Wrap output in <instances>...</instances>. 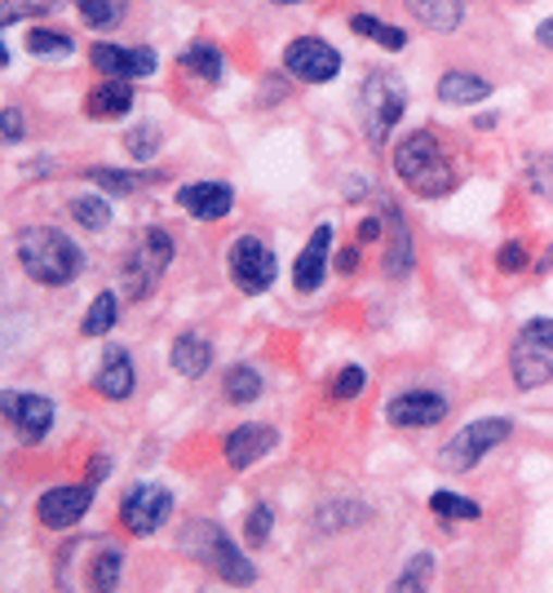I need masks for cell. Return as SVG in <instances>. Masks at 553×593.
<instances>
[{
  "label": "cell",
  "mask_w": 553,
  "mask_h": 593,
  "mask_svg": "<svg viewBox=\"0 0 553 593\" xmlns=\"http://www.w3.org/2000/svg\"><path fill=\"white\" fill-rule=\"evenodd\" d=\"M124 554L107 536H81L66 541L53 558V580L58 593H115L120 584Z\"/></svg>",
  "instance_id": "6da1fadb"
},
{
  "label": "cell",
  "mask_w": 553,
  "mask_h": 593,
  "mask_svg": "<svg viewBox=\"0 0 553 593\" xmlns=\"http://www.w3.org/2000/svg\"><path fill=\"white\" fill-rule=\"evenodd\" d=\"M394 173L398 182L411 190V195H421V200H439V195H447L456 186V169L452 160L443 156L439 138L426 134V128H417V134H407L394 151Z\"/></svg>",
  "instance_id": "7a4b0ae2"
},
{
  "label": "cell",
  "mask_w": 553,
  "mask_h": 593,
  "mask_svg": "<svg viewBox=\"0 0 553 593\" xmlns=\"http://www.w3.org/2000/svg\"><path fill=\"white\" fill-rule=\"evenodd\" d=\"M19 261H23V271L45 288L72 284L81 275V267H85L81 248L53 226H27L19 235Z\"/></svg>",
  "instance_id": "3957f363"
},
{
  "label": "cell",
  "mask_w": 553,
  "mask_h": 593,
  "mask_svg": "<svg viewBox=\"0 0 553 593\" xmlns=\"http://www.w3.org/2000/svg\"><path fill=\"white\" fill-rule=\"evenodd\" d=\"M182 549L195 558V563H204L218 580H226V584H253L257 580V567L226 541V532L222 527H213V522H191L186 532H182Z\"/></svg>",
  "instance_id": "277c9868"
},
{
  "label": "cell",
  "mask_w": 553,
  "mask_h": 593,
  "mask_svg": "<svg viewBox=\"0 0 553 593\" xmlns=\"http://www.w3.org/2000/svg\"><path fill=\"white\" fill-rule=\"evenodd\" d=\"M364 134L372 147H385V138L394 134V124L403 120V107H407V94H403V81L390 76V72H372L364 81Z\"/></svg>",
  "instance_id": "5b68a950"
},
{
  "label": "cell",
  "mask_w": 553,
  "mask_h": 593,
  "mask_svg": "<svg viewBox=\"0 0 553 593\" xmlns=\"http://www.w3.org/2000/svg\"><path fill=\"white\" fill-rule=\"evenodd\" d=\"M169 261H173V239H169V231L151 226V231L143 235V244H137V248L124 257V293H128V297H151L156 284H160L164 271H169Z\"/></svg>",
  "instance_id": "8992f818"
},
{
  "label": "cell",
  "mask_w": 553,
  "mask_h": 593,
  "mask_svg": "<svg viewBox=\"0 0 553 593\" xmlns=\"http://www.w3.org/2000/svg\"><path fill=\"white\" fill-rule=\"evenodd\" d=\"M514 434V425L505 417H482V421H469L465 430H456V438L443 447V466L447 470H474L482 456L496 452L505 438Z\"/></svg>",
  "instance_id": "52a82bcc"
},
{
  "label": "cell",
  "mask_w": 553,
  "mask_h": 593,
  "mask_svg": "<svg viewBox=\"0 0 553 593\" xmlns=\"http://www.w3.org/2000/svg\"><path fill=\"white\" fill-rule=\"evenodd\" d=\"M226 261H231L235 288L248 293V297H261V293L274 284V275H280V267H274V252H270L257 235H239V239L231 244Z\"/></svg>",
  "instance_id": "ba28073f"
},
{
  "label": "cell",
  "mask_w": 553,
  "mask_h": 593,
  "mask_svg": "<svg viewBox=\"0 0 553 593\" xmlns=\"http://www.w3.org/2000/svg\"><path fill=\"white\" fill-rule=\"evenodd\" d=\"M284 72L306 85H328L341 72V53L319 36H297L284 45Z\"/></svg>",
  "instance_id": "9c48e42d"
},
{
  "label": "cell",
  "mask_w": 553,
  "mask_h": 593,
  "mask_svg": "<svg viewBox=\"0 0 553 593\" xmlns=\"http://www.w3.org/2000/svg\"><path fill=\"white\" fill-rule=\"evenodd\" d=\"M89 62H94V72L102 81H143L160 67V58L156 49L147 45H111V40H98L89 49Z\"/></svg>",
  "instance_id": "30bf717a"
},
{
  "label": "cell",
  "mask_w": 553,
  "mask_h": 593,
  "mask_svg": "<svg viewBox=\"0 0 553 593\" xmlns=\"http://www.w3.org/2000/svg\"><path fill=\"white\" fill-rule=\"evenodd\" d=\"M169 509H173V496L164 487H156V483H143V487H133L124 496L120 522H124L128 536H151V532H160V527H164Z\"/></svg>",
  "instance_id": "8fae6325"
},
{
  "label": "cell",
  "mask_w": 553,
  "mask_h": 593,
  "mask_svg": "<svg viewBox=\"0 0 553 593\" xmlns=\"http://www.w3.org/2000/svg\"><path fill=\"white\" fill-rule=\"evenodd\" d=\"M385 417L394 425H403V430H430V425H439L447 417V399L434 394V390H407V394H394Z\"/></svg>",
  "instance_id": "7c38bea8"
},
{
  "label": "cell",
  "mask_w": 553,
  "mask_h": 593,
  "mask_svg": "<svg viewBox=\"0 0 553 593\" xmlns=\"http://www.w3.org/2000/svg\"><path fill=\"white\" fill-rule=\"evenodd\" d=\"M177 209L199 222H222L235 209V190L226 182H191L177 190Z\"/></svg>",
  "instance_id": "4fadbf2b"
},
{
  "label": "cell",
  "mask_w": 553,
  "mask_h": 593,
  "mask_svg": "<svg viewBox=\"0 0 553 593\" xmlns=\"http://www.w3.org/2000/svg\"><path fill=\"white\" fill-rule=\"evenodd\" d=\"M5 417L19 425L23 443H40L53 425V404L45 399V394H19V390H5Z\"/></svg>",
  "instance_id": "5bb4252c"
},
{
  "label": "cell",
  "mask_w": 553,
  "mask_h": 593,
  "mask_svg": "<svg viewBox=\"0 0 553 593\" xmlns=\"http://www.w3.org/2000/svg\"><path fill=\"white\" fill-rule=\"evenodd\" d=\"M94 505V492L89 487H53L40 496L36 514L45 527H53V532H66V527H76Z\"/></svg>",
  "instance_id": "9a60e30c"
},
{
  "label": "cell",
  "mask_w": 553,
  "mask_h": 593,
  "mask_svg": "<svg viewBox=\"0 0 553 593\" xmlns=\"http://www.w3.org/2000/svg\"><path fill=\"white\" fill-rule=\"evenodd\" d=\"M328 248H332V226L323 222V226H315V235L306 239L302 257L293 261V288L297 293H315L323 284V275H328Z\"/></svg>",
  "instance_id": "2e32d148"
},
{
  "label": "cell",
  "mask_w": 553,
  "mask_h": 593,
  "mask_svg": "<svg viewBox=\"0 0 553 593\" xmlns=\"http://www.w3.org/2000/svg\"><path fill=\"white\" fill-rule=\"evenodd\" d=\"M509 372H514V385H518V390H540V385L553 381V355H549L540 342L523 337V342H514V350H509Z\"/></svg>",
  "instance_id": "e0dca14e"
},
{
  "label": "cell",
  "mask_w": 553,
  "mask_h": 593,
  "mask_svg": "<svg viewBox=\"0 0 553 593\" xmlns=\"http://www.w3.org/2000/svg\"><path fill=\"white\" fill-rule=\"evenodd\" d=\"M274 434L270 425H239V430H231V438H226V466L231 470H248V466H257V460L274 447Z\"/></svg>",
  "instance_id": "ac0fdd59"
},
{
  "label": "cell",
  "mask_w": 553,
  "mask_h": 593,
  "mask_svg": "<svg viewBox=\"0 0 553 593\" xmlns=\"http://www.w3.org/2000/svg\"><path fill=\"white\" fill-rule=\"evenodd\" d=\"M169 363H173V372H177V376L199 381L204 372L213 368V346H209V337H199V333H182V337L173 342V350H169Z\"/></svg>",
  "instance_id": "d6986e66"
},
{
  "label": "cell",
  "mask_w": 553,
  "mask_h": 593,
  "mask_svg": "<svg viewBox=\"0 0 553 593\" xmlns=\"http://www.w3.org/2000/svg\"><path fill=\"white\" fill-rule=\"evenodd\" d=\"M128 111H133V85L128 81H102L85 98V115L89 120H124Z\"/></svg>",
  "instance_id": "ffe728a7"
},
{
  "label": "cell",
  "mask_w": 553,
  "mask_h": 593,
  "mask_svg": "<svg viewBox=\"0 0 553 593\" xmlns=\"http://www.w3.org/2000/svg\"><path fill=\"white\" fill-rule=\"evenodd\" d=\"M403 5L430 32H456L465 23V0H403Z\"/></svg>",
  "instance_id": "44dd1931"
},
{
  "label": "cell",
  "mask_w": 553,
  "mask_h": 593,
  "mask_svg": "<svg viewBox=\"0 0 553 593\" xmlns=\"http://www.w3.org/2000/svg\"><path fill=\"white\" fill-rule=\"evenodd\" d=\"M98 394L102 399H128L133 394V359H128V350H111L107 359H102V368H98Z\"/></svg>",
  "instance_id": "7402d4cb"
},
{
  "label": "cell",
  "mask_w": 553,
  "mask_h": 593,
  "mask_svg": "<svg viewBox=\"0 0 553 593\" xmlns=\"http://www.w3.org/2000/svg\"><path fill=\"white\" fill-rule=\"evenodd\" d=\"M439 98H443L447 107H474V102H482V98H492V81H482V76H474V72H447V76L439 81Z\"/></svg>",
  "instance_id": "603a6c76"
},
{
  "label": "cell",
  "mask_w": 553,
  "mask_h": 593,
  "mask_svg": "<svg viewBox=\"0 0 553 593\" xmlns=\"http://www.w3.org/2000/svg\"><path fill=\"white\" fill-rule=\"evenodd\" d=\"M177 67L213 85V81H222V67H226V62H222V49H218V45L195 40V45H186V49L177 53Z\"/></svg>",
  "instance_id": "cb8c5ba5"
},
{
  "label": "cell",
  "mask_w": 553,
  "mask_h": 593,
  "mask_svg": "<svg viewBox=\"0 0 553 593\" xmlns=\"http://www.w3.org/2000/svg\"><path fill=\"white\" fill-rule=\"evenodd\" d=\"M385 275L390 280H407L411 275V231L403 222V213L390 209V257H385Z\"/></svg>",
  "instance_id": "d4e9b609"
},
{
  "label": "cell",
  "mask_w": 553,
  "mask_h": 593,
  "mask_svg": "<svg viewBox=\"0 0 553 593\" xmlns=\"http://www.w3.org/2000/svg\"><path fill=\"white\" fill-rule=\"evenodd\" d=\"M115 319H120V297H115V288H102L98 297H94V306L85 310V337H102V333H111L115 328Z\"/></svg>",
  "instance_id": "484cf974"
},
{
  "label": "cell",
  "mask_w": 553,
  "mask_h": 593,
  "mask_svg": "<svg viewBox=\"0 0 553 593\" xmlns=\"http://www.w3.org/2000/svg\"><path fill=\"white\" fill-rule=\"evenodd\" d=\"M364 518H368V505H359V501H332V505H319L315 527H319V532H341V527H355Z\"/></svg>",
  "instance_id": "4316f807"
},
{
  "label": "cell",
  "mask_w": 553,
  "mask_h": 593,
  "mask_svg": "<svg viewBox=\"0 0 553 593\" xmlns=\"http://www.w3.org/2000/svg\"><path fill=\"white\" fill-rule=\"evenodd\" d=\"M85 177L98 182V186H107V190H115V195H133V190L160 182V173H124V169H89Z\"/></svg>",
  "instance_id": "83f0119b"
},
{
  "label": "cell",
  "mask_w": 553,
  "mask_h": 593,
  "mask_svg": "<svg viewBox=\"0 0 553 593\" xmlns=\"http://www.w3.org/2000/svg\"><path fill=\"white\" fill-rule=\"evenodd\" d=\"M351 32H355V36H368V40H377L381 49H403V45H407V32H403V27H390V23H381L377 14H355V18H351Z\"/></svg>",
  "instance_id": "f1b7e54d"
},
{
  "label": "cell",
  "mask_w": 553,
  "mask_h": 593,
  "mask_svg": "<svg viewBox=\"0 0 553 593\" xmlns=\"http://www.w3.org/2000/svg\"><path fill=\"white\" fill-rule=\"evenodd\" d=\"M430 580H434V554H417L398 571V580L390 584V593H426Z\"/></svg>",
  "instance_id": "f546056e"
},
{
  "label": "cell",
  "mask_w": 553,
  "mask_h": 593,
  "mask_svg": "<svg viewBox=\"0 0 553 593\" xmlns=\"http://www.w3.org/2000/svg\"><path fill=\"white\" fill-rule=\"evenodd\" d=\"M124 14H128V0H81V23L94 32L115 27Z\"/></svg>",
  "instance_id": "4dcf8cb0"
},
{
  "label": "cell",
  "mask_w": 553,
  "mask_h": 593,
  "mask_svg": "<svg viewBox=\"0 0 553 593\" xmlns=\"http://www.w3.org/2000/svg\"><path fill=\"white\" fill-rule=\"evenodd\" d=\"M257 394H261V372L257 368L239 363V368L226 372V399L231 404H257Z\"/></svg>",
  "instance_id": "1f68e13d"
},
{
  "label": "cell",
  "mask_w": 553,
  "mask_h": 593,
  "mask_svg": "<svg viewBox=\"0 0 553 593\" xmlns=\"http://www.w3.org/2000/svg\"><path fill=\"white\" fill-rule=\"evenodd\" d=\"M72 218H76L85 231H107L111 209H107V200H98V195H76V200H72Z\"/></svg>",
  "instance_id": "d6a6232c"
},
{
  "label": "cell",
  "mask_w": 553,
  "mask_h": 593,
  "mask_svg": "<svg viewBox=\"0 0 553 593\" xmlns=\"http://www.w3.org/2000/svg\"><path fill=\"white\" fill-rule=\"evenodd\" d=\"M27 49H32V53H72L76 45H72V36H66V32L32 27V32H27Z\"/></svg>",
  "instance_id": "836d02e7"
},
{
  "label": "cell",
  "mask_w": 553,
  "mask_h": 593,
  "mask_svg": "<svg viewBox=\"0 0 553 593\" xmlns=\"http://www.w3.org/2000/svg\"><path fill=\"white\" fill-rule=\"evenodd\" d=\"M430 509H434L439 518H478V514H482L469 496H456V492H434V496H430Z\"/></svg>",
  "instance_id": "e575fe53"
},
{
  "label": "cell",
  "mask_w": 553,
  "mask_h": 593,
  "mask_svg": "<svg viewBox=\"0 0 553 593\" xmlns=\"http://www.w3.org/2000/svg\"><path fill=\"white\" fill-rule=\"evenodd\" d=\"M124 151H128L133 160H151V156L160 151V128H151V124H143V128H128Z\"/></svg>",
  "instance_id": "d590c367"
},
{
  "label": "cell",
  "mask_w": 553,
  "mask_h": 593,
  "mask_svg": "<svg viewBox=\"0 0 553 593\" xmlns=\"http://www.w3.org/2000/svg\"><path fill=\"white\" fill-rule=\"evenodd\" d=\"M270 532H274V509H270V505H253V514H248V522H244L248 545H266Z\"/></svg>",
  "instance_id": "8d00e7d4"
},
{
  "label": "cell",
  "mask_w": 553,
  "mask_h": 593,
  "mask_svg": "<svg viewBox=\"0 0 553 593\" xmlns=\"http://www.w3.org/2000/svg\"><path fill=\"white\" fill-rule=\"evenodd\" d=\"M58 5V0H0V23H19V18H27V14H49Z\"/></svg>",
  "instance_id": "74e56055"
},
{
  "label": "cell",
  "mask_w": 553,
  "mask_h": 593,
  "mask_svg": "<svg viewBox=\"0 0 553 593\" xmlns=\"http://www.w3.org/2000/svg\"><path fill=\"white\" fill-rule=\"evenodd\" d=\"M364 385H368V372H364V368H355V363H351V368H341V376L332 381V399H341V404H345V399H355V394H359Z\"/></svg>",
  "instance_id": "f35d334b"
},
{
  "label": "cell",
  "mask_w": 553,
  "mask_h": 593,
  "mask_svg": "<svg viewBox=\"0 0 553 593\" xmlns=\"http://www.w3.org/2000/svg\"><path fill=\"white\" fill-rule=\"evenodd\" d=\"M496 267H501L505 275H514V271H523V267H527V248H523L518 239H509V244H501V248H496Z\"/></svg>",
  "instance_id": "ab89813d"
},
{
  "label": "cell",
  "mask_w": 553,
  "mask_h": 593,
  "mask_svg": "<svg viewBox=\"0 0 553 593\" xmlns=\"http://www.w3.org/2000/svg\"><path fill=\"white\" fill-rule=\"evenodd\" d=\"M0 138H5V147H10V143H23V111H19V107L0 111Z\"/></svg>",
  "instance_id": "60d3db41"
},
{
  "label": "cell",
  "mask_w": 553,
  "mask_h": 593,
  "mask_svg": "<svg viewBox=\"0 0 553 593\" xmlns=\"http://www.w3.org/2000/svg\"><path fill=\"white\" fill-rule=\"evenodd\" d=\"M523 337H531V342H540L549 355H553V319H531L527 328H523Z\"/></svg>",
  "instance_id": "b9f144b4"
},
{
  "label": "cell",
  "mask_w": 553,
  "mask_h": 593,
  "mask_svg": "<svg viewBox=\"0 0 553 593\" xmlns=\"http://www.w3.org/2000/svg\"><path fill=\"white\" fill-rule=\"evenodd\" d=\"M355 267H359V252H355V248H345V252L336 257V271H341V275H355Z\"/></svg>",
  "instance_id": "7bdbcfd3"
},
{
  "label": "cell",
  "mask_w": 553,
  "mask_h": 593,
  "mask_svg": "<svg viewBox=\"0 0 553 593\" xmlns=\"http://www.w3.org/2000/svg\"><path fill=\"white\" fill-rule=\"evenodd\" d=\"M359 239H364V244L381 239V222H377V218H364V222H359Z\"/></svg>",
  "instance_id": "ee69618b"
},
{
  "label": "cell",
  "mask_w": 553,
  "mask_h": 593,
  "mask_svg": "<svg viewBox=\"0 0 553 593\" xmlns=\"http://www.w3.org/2000/svg\"><path fill=\"white\" fill-rule=\"evenodd\" d=\"M536 45H540V49H553V18H544V23L536 27Z\"/></svg>",
  "instance_id": "f6af8a7d"
},
{
  "label": "cell",
  "mask_w": 553,
  "mask_h": 593,
  "mask_svg": "<svg viewBox=\"0 0 553 593\" xmlns=\"http://www.w3.org/2000/svg\"><path fill=\"white\" fill-rule=\"evenodd\" d=\"M107 479V456H94V466H89V483H102Z\"/></svg>",
  "instance_id": "bcb514c9"
},
{
  "label": "cell",
  "mask_w": 553,
  "mask_h": 593,
  "mask_svg": "<svg viewBox=\"0 0 553 593\" xmlns=\"http://www.w3.org/2000/svg\"><path fill=\"white\" fill-rule=\"evenodd\" d=\"M270 5H302V0H270Z\"/></svg>",
  "instance_id": "7dc6e473"
},
{
  "label": "cell",
  "mask_w": 553,
  "mask_h": 593,
  "mask_svg": "<svg viewBox=\"0 0 553 593\" xmlns=\"http://www.w3.org/2000/svg\"><path fill=\"white\" fill-rule=\"evenodd\" d=\"M518 5H527V0H518Z\"/></svg>",
  "instance_id": "c3c4849f"
}]
</instances>
